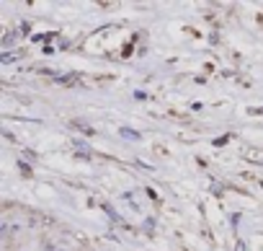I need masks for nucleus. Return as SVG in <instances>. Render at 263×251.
Wrapping results in <instances>:
<instances>
[{"mask_svg": "<svg viewBox=\"0 0 263 251\" xmlns=\"http://www.w3.org/2000/svg\"><path fill=\"white\" fill-rule=\"evenodd\" d=\"M121 135H124V138H129V140L140 138V132H134V130H129V127H121Z\"/></svg>", "mask_w": 263, "mask_h": 251, "instance_id": "obj_1", "label": "nucleus"}, {"mask_svg": "<svg viewBox=\"0 0 263 251\" xmlns=\"http://www.w3.org/2000/svg\"><path fill=\"white\" fill-rule=\"evenodd\" d=\"M0 60H3V62H13V60H16V54H3Z\"/></svg>", "mask_w": 263, "mask_h": 251, "instance_id": "obj_2", "label": "nucleus"}]
</instances>
